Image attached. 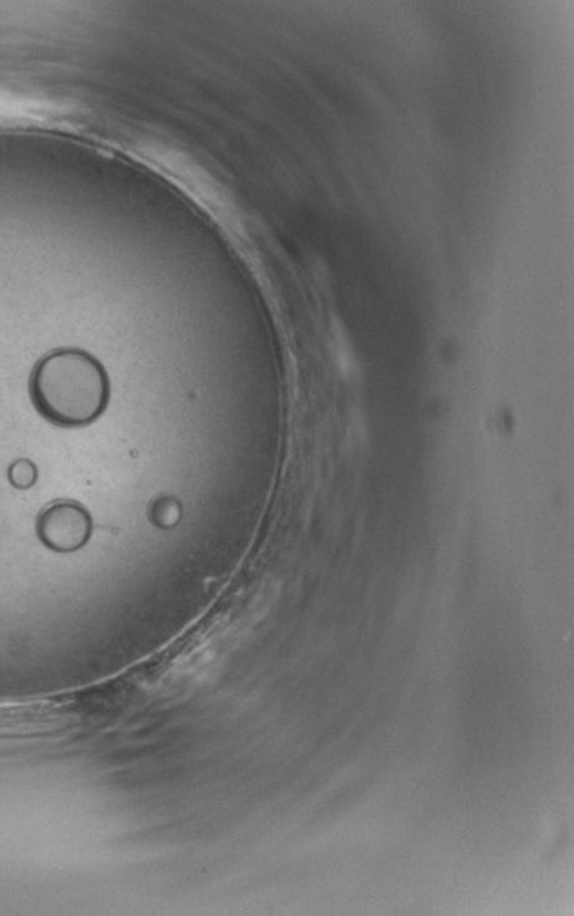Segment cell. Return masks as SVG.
Masks as SVG:
<instances>
[{
	"instance_id": "3957f363",
	"label": "cell",
	"mask_w": 574,
	"mask_h": 916,
	"mask_svg": "<svg viewBox=\"0 0 574 916\" xmlns=\"http://www.w3.org/2000/svg\"><path fill=\"white\" fill-rule=\"evenodd\" d=\"M11 480L19 486V488H25V486H30L35 480V469L31 466L30 462H19L17 464L13 471H11Z\"/></svg>"
},
{
	"instance_id": "6da1fadb",
	"label": "cell",
	"mask_w": 574,
	"mask_h": 916,
	"mask_svg": "<svg viewBox=\"0 0 574 916\" xmlns=\"http://www.w3.org/2000/svg\"><path fill=\"white\" fill-rule=\"evenodd\" d=\"M33 397L41 412L61 424H81L98 412L101 375L79 353H59L42 362L33 381Z\"/></svg>"
},
{
	"instance_id": "7a4b0ae2",
	"label": "cell",
	"mask_w": 574,
	"mask_h": 916,
	"mask_svg": "<svg viewBox=\"0 0 574 916\" xmlns=\"http://www.w3.org/2000/svg\"><path fill=\"white\" fill-rule=\"evenodd\" d=\"M42 540L55 550H75L86 540L87 520L75 506L51 508L41 520Z\"/></svg>"
}]
</instances>
